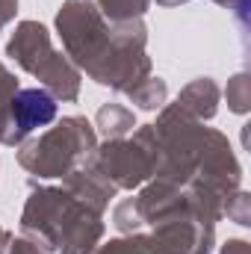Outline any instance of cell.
Returning a JSON list of instances; mask_svg holds the SVG:
<instances>
[{
    "instance_id": "1",
    "label": "cell",
    "mask_w": 251,
    "mask_h": 254,
    "mask_svg": "<svg viewBox=\"0 0 251 254\" xmlns=\"http://www.w3.org/2000/svg\"><path fill=\"white\" fill-rule=\"evenodd\" d=\"M57 113V104L48 92H39V89H27L18 95L15 107H12V119L21 130H33V127L48 125Z\"/></svg>"
}]
</instances>
